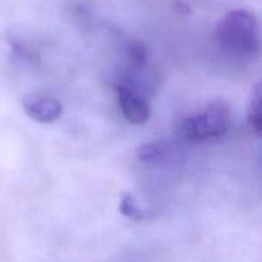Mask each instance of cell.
I'll use <instances>...</instances> for the list:
<instances>
[{
    "instance_id": "cell-1",
    "label": "cell",
    "mask_w": 262,
    "mask_h": 262,
    "mask_svg": "<svg viewBox=\"0 0 262 262\" xmlns=\"http://www.w3.org/2000/svg\"><path fill=\"white\" fill-rule=\"evenodd\" d=\"M215 38L223 48L238 55L255 56L260 50L258 22L245 9L227 13L216 25Z\"/></svg>"
},
{
    "instance_id": "cell-2",
    "label": "cell",
    "mask_w": 262,
    "mask_h": 262,
    "mask_svg": "<svg viewBox=\"0 0 262 262\" xmlns=\"http://www.w3.org/2000/svg\"><path fill=\"white\" fill-rule=\"evenodd\" d=\"M232 125V112L225 101H214L201 113L186 118L178 124V133L189 141L219 138Z\"/></svg>"
},
{
    "instance_id": "cell-3",
    "label": "cell",
    "mask_w": 262,
    "mask_h": 262,
    "mask_svg": "<svg viewBox=\"0 0 262 262\" xmlns=\"http://www.w3.org/2000/svg\"><path fill=\"white\" fill-rule=\"evenodd\" d=\"M115 92L125 119L136 125L145 124L150 118V106L145 97L125 83L115 84Z\"/></svg>"
},
{
    "instance_id": "cell-4",
    "label": "cell",
    "mask_w": 262,
    "mask_h": 262,
    "mask_svg": "<svg viewBox=\"0 0 262 262\" xmlns=\"http://www.w3.org/2000/svg\"><path fill=\"white\" fill-rule=\"evenodd\" d=\"M23 109L31 119L43 124L55 122L63 114V106L58 100L40 95L28 96L23 101Z\"/></svg>"
},
{
    "instance_id": "cell-5",
    "label": "cell",
    "mask_w": 262,
    "mask_h": 262,
    "mask_svg": "<svg viewBox=\"0 0 262 262\" xmlns=\"http://www.w3.org/2000/svg\"><path fill=\"white\" fill-rule=\"evenodd\" d=\"M170 146L165 141H154V142L145 143L137 151L138 160L143 163L154 164L163 161L168 156Z\"/></svg>"
},
{
    "instance_id": "cell-6",
    "label": "cell",
    "mask_w": 262,
    "mask_h": 262,
    "mask_svg": "<svg viewBox=\"0 0 262 262\" xmlns=\"http://www.w3.org/2000/svg\"><path fill=\"white\" fill-rule=\"evenodd\" d=\"M262 87L260 83H257L253 89L252 95H251L250 105H248L247 119L248 124L251 125L253 130L257 135H261L262 130Z\"/></svg>"
},
{
    "instance_id": "cell-7",
    "label": "cell",
    "mask_w": 262,
    "mask_h": 262,
    "mask_svg": "<svg viewBox=\"0 0 262 262\" xmlns=\"http://www.w3.org/2000/svg\"><path fill=\"white\" fill-rule=\"evenodd\" d=\"M127 58L133 72H142L147 64V50L141 42H132L127 48Z\"/></svg>"
},
{
    "instance_id": "cell-8",
    "label": "cell",
    "mask_w": 262,
    "mask_h": 262,
    "mask_svg": "<svg viewBox=\"0 0 262 262\" xmlns=\"http://www.w3.org/2000/svg\"><path fill=\"white\" fill-rule=\"evenodd\" d=\"M119 210L122 212V215H124L128 219L133 220V222H141V220L146 219V212L142 211L138 206V204L136 202L135 197L130 193L123 194L122 200H120Z\"/></svg>"
},
{
    "instance_id": "cell-9",
    "label": "cell",
    "mask_w": 262,
    "mask_h": 262,
    "mask_svg": "<svg viewBox=\"0 0 262 262\" xmlns=\"http://www.w3.org/2000/svg\"><path fill=\"white\" fill-rule=\"evenodd\" d=\"M10 49H12V53L14 54L15 58L20 59L23 61H33L35 60V54L31 50H28L22 42L17 40L10 41Z\"/></svg>"
}]
</instances>
